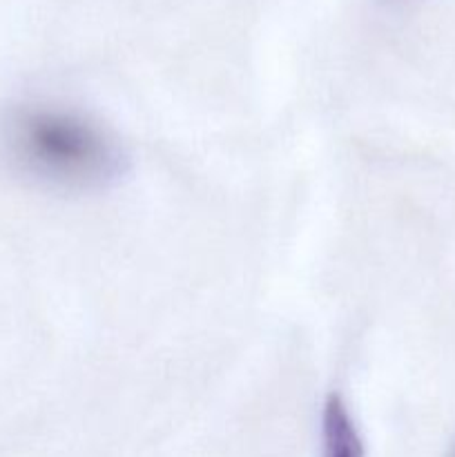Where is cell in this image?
<instances>
[{"label":"cell","mask_w":455,"mask_h":457,"mask_svg":"<svg viewBox=\"0 0 455 457\" xmlns=\"http://www.w3.org/2000/svg\"><path fill=\"white\" fill-rule=\"evenodd\" d=\"M321 457H364V440L339 395H330L321 411Z\"/></svg>","instance_id":"7a4b0ae2"},{"label":"cell","mask_w":455,"mask_h":457,"mask_svg":"<svg viewBox=\"0 0 455 457\" xmlns=\"http://www.w3.org/2000/svg\"><path fill=\"white\" fill-rule=\"evenodd\" d=\"M4 150L18 170L61 190H101L125 172L123 147L98 120L62 105H22L9 112Z\"/></svg>","instance_id":"6da1fadb"}]
</instances>
